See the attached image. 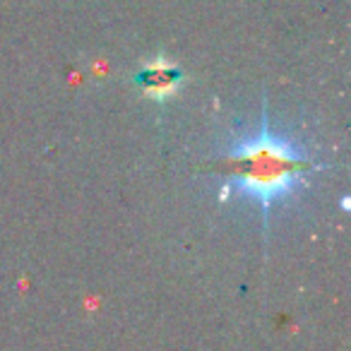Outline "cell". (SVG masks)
Here are the masks:
<instances>
[{
  "label": "cell",
  "mask_w": 351,
  "mask_h": 351,
  "mask_svg": "<svg viewBox=\"0 0 351 351\" xmlns=\"http://www.w3.org/2000/svg\"><path fill=\"white\" fill-rule=\"evenodd\" d=\"M217 169L229 178L236 193L269 210L274 202L291 195L317 164L293 142L274 135L265 121L258 135L236 142L229 154L219 159Z\"/></svg>",
  "instance_id": "6da1fadb"
},
{
  "label": "cell",
  "mask_w": 351,
  "mask_h": 351,
  "mask_svg": "<svg viewBox=\"0 0 351 351\" xmlns=\"http://www.w3.org/2000/svg\"><path fill=\"white\" fill-rule=\"evenodd\" d=\"M137 82L152 97H166V94L173 92L176 84L181 82V73L171 65H149L140 73Z\"/></svg>",
  "instance_id": "7a4b0ae2"
}]
</instances>
